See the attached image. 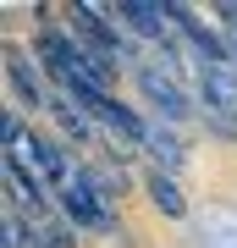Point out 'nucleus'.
<instances>
[{
    "label": "nucleus",
    "mask_w": 237,
    "mask_h": 248,
    "mask_svg": "<svg viewBox=\"0 0 237 248\" xmlns=\"http://www.w3.org/2000/svg\"><path fill=\"white\" fill-rule=\"evenodd\" d=\"M61 210H66L78 226H88V232H105V226H111V210L99 204V193L88 187V177H78L72 187H61Z\"/></svg>",
    "instance_id": "2"
},
{
    "label": "nucleus",
    "mask_w": 237,
    "mask_h": 248,
    "mask_svg": "<svg viewBox=\"0 0 237 248\" xmlns=\"http://www.w3.org/2000/svg\"><path fill=\"white\" fill-rule=\"evenodd\" d=\"M221 22H232V39H237V6H221Z\"/></svg>",
    "instance_id": "9"
},
{
    "label": "nucleus",
    "mask_w": 237,
    "mask_h": 248,
    "mask_svg": "<svg viewBox=\"0 0 237 248\" xmlns=\"http://www.w3.org/2000/svg\"><path fill=\"white\" fill-rule=\"evenodd\" d=\"M143 94H149L155 105L171 116V122H182V116H188V99L176 94V89H171V78H160V72H143Z\"/></svg>",
    "instance_id": "5"
},
{
    "label": "nucleus",
    "mask_w": 237,
    "mask_h": 248,
    "mask_svg": "<svg viewBox=\"0 0 237 248\" xmlns=\"http://www.w3.org/2000/svg\"><path fill=\"white\" fill-rule=\"evenodd\" d=\"M94 116H105L116 133H122V138H132V143H143V138H149V127H143V122H138V116H132L127 105H116V99H105V105H99Z\"/></svg>",
    "instance_id": "6"
},
{
    "label": "nucleus",
    "mask_w": 237,
    "mask_h": 248,
    "mask_svg": "<svg viewBox=\"0 0 237 248\" xmlns=\"http://www.w3.org/2000/svg\"><path fill=\"white\" fill-rule=\"evenodd\" d=\"M149 199L160 204V215H171V221L188 210V204H182V193H176V182L166 177V171H155V177H149Z\"/></svg>",
    "instance_id": "7"
},
{
    "label": "nucleus",
    "mask_w": 237,
    "mask_h": 248,
    "mask_svg": "<svg viewBox=\"0 0 237 248\" xmlns=\"http://www.w3.org/2000/svg\"><path fill=\"white\" fill-rule=\"evenodd\" d=\"M6 78H11V89H17V94L28 99V105H33V99H39V83H33V66H28L22 55H6Z\"/></svg>",
    "instance_id": "8"
},
{
    "label": "nucleus",
    "mask_w": 237,
    "mask_h": 248,
    "mask_svg": "<svg viewBox=\"0 0 237 248\" xmlns=\"http://www.w3.org/2000/svg\"><path fill=\"white\" fill-rule=\"evenodd\" d=\"M204 99H210V105H221V110H232V105H237V72L204 61Z\"/></svg>",
    "instance_id": "4"
},
{
    "label": "nucleus",
    "mask_w": 237,
    "mask_h": 248,
    "mask_svg": "<svg viewBox=\"0 0 237 248\" xmlns=\"http://www.w3.org/2000/svg\"><path fill=\"white\" fill-rule=\"evenodd\" d=\"M39 55H44V66L55 72V83H66V89L78 94L88 110H99V105L111 99V94H105V61H94L78 39L44 28V33H39Z\"/></svg>",
    "instance_id": "1"
},
{
    "label": "nucleus",
    "mask_w": 237,
    "mask_h": 248,
    "mask_svg": "<svg viewBox=\"0 0 237 248\" xmlns=\"http://www.w3.org/2000/svg\"><path fill=\"white\" fill-rule=\"evenodd\" d=\"M116 17H122V22H132L143 39H155V45H171V33H166L171 11H166V6H116Z\"/></svg>",
    "instance_id": "3"
}]
</instances>
